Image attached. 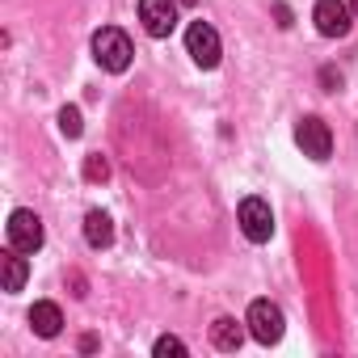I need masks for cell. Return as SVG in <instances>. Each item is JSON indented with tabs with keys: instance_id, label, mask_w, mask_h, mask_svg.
I'll return each mask as SVG.
<instances>
[{
	"instance_id": "cell-4",
	"label": "cell",
	"mask_w": 358,
	"mask_h": 358,
	"mask_svg": "<svg viewBox=\"0 0 358 358\" xmlns=\"http://www.w3.org/2000/svg\"><path fill=\"white\" fill-rule=\"evenodd\" d=\"M350 17H354V9L345 0H316V9H312V22H316V30L324 38H345L350 26H354Z\"/></svg>"
},
{
	"instance_id": "cell-15",
	"label": "cell",
	"mask_w": 358,
	"mask_h": 358,
	"mask_svg": "<svg viewBox=\"0 0 358 358\" xmlns=\"http://www.w3.org/2000/svg\"><path fill=\"white\" fill-rule=\"evenodd\" d=\"M152 350H156V358H164V354H186V341L182 337H160Z\"/></svg>"
},
{
	"instance_id": "cell-16",
	"label": "cell",
	"mask_w": 358,
	"mask_h": 358,
	"mask_svg": "<svg viewBox=\"0 0 358 358\" xmlns=\"http://www.w3.org/2000/svg\"><path fill=\"white\" fill-rule=\"evenodd\" d=\"M274 13H278V26H291V9H287V5H278Z\"/></svg>"
},
{
	"instance_id": "cell-13",
	"label": "cell",
	"mask_w": 358,
	"mask_h": 358,
	"mask_svg": "<svg viewBox=\"0 0 358 358\" xmlns=\"http://www.w3.org/2000/svg\"><path fill=\"white\" fill-rule=\"evenodd\" d=\"M59 131H64L68 139L80 135V110H76V106H64V110H59Z\"/></svg>"
},
{
	"instance_id": "cell-1",
	"label": "cell",
	"mask_w": 358,
	"mask_h": 358,
	"mask_svg": "<svg viewBox=\"0 0 358 358\" xmlns=\"http://www.w3.org/2000/svg\"><path fill=\"white\" fill-rule=\"evenodd\" d=\"M131 55H135V47H131V38H127L118 26H101V30L93 34V59H97L106 72H127V68H131Z\"/></svg>"
},
{
	"instance_id": "cell-14",
	"label": "cell",
	"mask_w": 358,
	"mask_h": 358,
	"mask_svg": "<svg viewBox=\"0 0 358 358\" xmlns=\"http://www.w3.org/2000/svg\"><path fill=\"white\" fill-rule=\"evenodd\" d=\"M85 177H89V182H106V177H110V160L106 156H89L85 160Z\"/></svg>"
},
{
	"instance_id": "cell-5",
	"label": "cell",
	"mask_w": 358,
	"mask_h": 358,
	"mask_svg": "<svg viewBox=\"0 0 358 358\" xmlns=\"http://www.w3.org/2000/svg\"><path fill=\"white\" fill-rule=\"evenodd\" d=\"M295 143L303 148V156H312V160H329V152H333L329 122H324V118H316V114L299 118V127H295Z\"/></svg>"
},
{
	"instance_id": "cell-8",
	"label": "cell",
	"mask_w": 358,
	"mask_h": 358,
	"mask_svg": "<svg viewBox=\"0 0 358 358\" xmlns=\"http://www.w3.org/2000/svg\"><path fill=\"white\" fill-rule=\"evenodd\" d=\"M139 22L152 38H169L177 30V5L173 0H139Z\"/></svg>"
},
{
	"instance_id": "cell-9",
	"label": "cell",
	"mask_w": 358,
	"mask_h": 358,
	"mask_svg": "<svg viewBox=\"0 0 358 358\" xmlns=\"http://www.w3.org/2000/svg\"><path fill=\"white\" fill-rule=\"evenodd\" d=\"M30 329H34L38 337H59V329H64V312H59V303L38 299V303L30 308Z\"/></svg>"
},
{
	"instance_id": "cell-2",
	"label": "cell",
	"mask_w": 358,
	"mask_h": 358,
	"mask_svg": "<svg viewBox=\"0 0 358 358\" xmlns=\"http://www.w3.org/2000/svg\"><path fill=\"white\" fill-rule=\"evenodd\" d=\"M236 220H241V232H245L253 245H266V241L274 236V211H270L266 199H245L241 211H236Z\"/></svg>"
},
{
	"instance_id": "cell-11",
	"label": "cell",
	"mask_w": 358,
	"mask_h": 358,
	"mask_svg": "<svg viewBox=\"0 0 358 358\" xmlns=\"http://www.w3.org/2000/svg\"><path fill=\"white\" fill-rule=\"evenodd\" d=\"M85 241H89V249H110L114 224H110L106 211H89V215H85Z\"/></svg>"
},
{
	"instance_id": "cell-6",
	"label": "cell",
	"mask_w": 358,
	"mask_h": 358,
	"mask_svg": "<svg viewBox=\"0 0 358 358\" xmlns=\"http://www.w3.org/2000/svg\"><path fill=\"white\" fill-rule=\"evenodd\" d=\"M186 51H190V59L199 64V68H215L220 64V34L207 26V22H190V30H186Z\"/></svg>"
},
{
	"instance_id": "cell-3",
	"label": "cell",
	"mask_w": 358,
	"mask_h": 358,
	"mask_svg": "<svg viewBox=\"0 0 358 358\" xmlns=\"http://www.w3.org/2000/svg\"><path fill=\"white\" fill-rule=\"evenodd\" d=\"M245 324H249V333H253L262 345H274V341L282 337V329H287V324H282V308L270 303V299H253Z\"/></svg>"
},
{
	"instance_id": "cell-18",
	"label": "cell",
	"mask_w": 358,
	"mask_h": 358,
	"mask_svg": "<svg viewBox=\"0 0 358 358\" xmlns=\"http://www.w3.org/2000/svg\"><path fill=\"white\" fill-rule=\"evenodd\" d=\"M182 5H194V0H182Z\"/></svg>"
},
{
	"instance_id": "cell-7",
	"label": "cell",
	"mask_w": 358,
	"mask_h": 358,
	"mask_svg": "<svg viewBox=\"0 0 358 358\" xmlns=\"http://www.w3.org/2000/svg\"><path fill=\"white\" fill-rule=\"evenodd\" d=\"M9 245L22 249V253H38L43 249V220L34 211H13L9 215Z\"/></svg>"
},
{
	"instance_id": "cell-17",
	"label": "cell",
	"mask_w": 358,
	"mask_h": 358,
	"mask_svg": "<svg viewBox=\"0 0 358 358\" xmlns=\"http://www.w3.org/2000/svg\"><path fill=\"white\" fill-rule=\"evenodd\" d=\"M350 9H354V17H358V0H350Z\"/></svg>"
},
{
	"instance_id": "cell-10",
	"label": "cell",
	"mask_w": 358,
	"mask_h": 358,
	"mask_svg": "<svg viewBox=\"0 0 358 358\" xmlns=\"http://www.w3.org/2000/svg\"><path fill=\"white\" fill-rule=\"evenodd\" d=\"M0 266H5V291H22L26 287V274H30V266H26V253L22 249H5L0 253Z\"/></svg>"
},
{
	"instance_id": "cell-12",
	"label": "cell",
	"mask_w": 358,
	"mask_h": 358,
	"mask_svg": "<svg viewBox=\"0 0 358 358\" xmlns=\"http://www.w3.org/2000/svg\"><path fill=\"white\" fill-rule=\"evenodd\" d=\"M211 341H215V350H241V341H245V329L232 320V316H220L215 324H211Z\"/></svg>"
}]
</instances>
